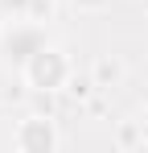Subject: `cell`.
Returning a JSON list of instances; mask_svg holds the SVG:
<instances>
[{
    "label": "cell",
    "mask_w": 148,
    "mask_h": 153,
    "mask_svg": "<svg viewBox=\"0 0 148 153\" xmlns=\"http://www.w3.org/2000/svg\"><path fill=\"white\" fill-rule=\"evenodd\" d=\"M45 50V33L37 21H12V29L4 33V54H8V62H17V66H29L33 62V54Z\"/></svg>",
    "instance_id": "6da1fadb"
},
{
    "label": "cell",
    "mask_w": 148,
    "mask_h": 153,
    "mask_svg": "<svg viewBox=\"0 0 148 153\" xmlns=\"http://www.w3.org/2000/svg\"><path fill=\"white\" fill-rule=\"evenodd\" d=\"M25 71H29V79H33L37 87H58V83L66 79V62H62L58 50H41V54H33V62H29Z\"/></svg>",
    "instance_id": "7a4b0ae2"
},
{
    "label": "cell",
    "mask_w": 148,
    "mask_h": 153,
    "mask_svg": "<svg viewBox=\"0 0 148 153\" xmlns=\"http://www.w3.org/2000/svg\"><path fill=\"white\" fill-rule=\"evenodd\" d=\"M17 145L21 149H53L58 145V132L45 124V120H29L21 128V137H17Z\"/></svg>",
    "instance_id": "3957f363"
},
{
    "label": "cell",
    "mask_w": 148,
    "mask_h": 153,
    "mask_svg": "<svg viewBox=\"0 0 148 153\" xmlns=\"http://www.w3.org/2000/svg\"><path fill=\"white\" fill-rule=\"evenodd\" d=\"M0 8L12 21H41L49 13V0H0Z\"/></svg>",
    "instance_id": "277c9868"
}]
</instances>
